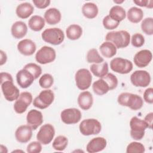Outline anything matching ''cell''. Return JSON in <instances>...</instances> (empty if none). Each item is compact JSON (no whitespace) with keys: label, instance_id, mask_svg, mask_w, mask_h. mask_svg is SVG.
I'll return each instance as SVG.
<instances>
[{"label":"cell","instance_id":"cell-1","mask_svg":"<svg viewBox=\"0 0 153 153\" xmlns=\"http://www.w3.org/2000/svg\"><path fill=\"white\" fill-rule=\"evenodd\" d=\"M1 87L5 99L9 102L16 100L20 95L19 88L14 84L12 75L7 72H1Z\"/></svg>","mask_w":153,"mask_h":153},{"label":"cell","instance_id":"cell-2","mask_svg":"<svg viewBox=\"0 0 153 153\" xmlns=\"http://www.w3.org/2000/svg\"><path fill=\"white\" fill-rule=\"evenodd\" d=\"M117 102L120 105L128 107L133 111L141 109L143 105V100L141 96L127 92L120 94L117 98Z\"/></svg>","mask_w":153,"mask_h":153},{"label":"cell","instance_id":"cell-3","mask_svg":"<svg viewBox=\"0 0 153 153\" xmlns=\"http://www.w3.org/2000/svg\"><path fill=\"white\" fill-rule=\"evenodd\" d=\"M106 41L112 42L117 48L127 47L130 42V35L126 30L111 31L105 36Z\"/></svg>","mask_w":153,"mask_h":153},{"label":"cell","instance_id":"cell-4","mask_svg":"<svg viewBox=\"0 0 153 153\" xmlns=\"http://www.w3.org/2000/svg\"><path fill=\"white\" fill-rule=\"evenodd\" d=\"M43 41L53 45L62 44L65 39L63 31L58 27H51L45 29L41 33Z\"/></svg>","mask_w":153,"mask_h":153},{"label":"cell","instance_id":"cell-5","mask_svg":"<svg viewBox=\"0 0 153 153\" xmlns=\"http://www.w3.org/2000/svg\"><path fill=\"white\" fill-rule=\"evenodd\" d=\"M130 136L135 140H141L145 136V130L148 128L147 123L137 117H133L130 121Z\"/></svg>","mask_w":153,"mask_h":153},{"label":"cell","instance_id":"cell-6","mask_svg":"<svg viewBox=\"0 0 153 153\" xmlns=\"http://www.w3.org/2000/svg\"><path fill=\"white\" fill-rule=\"evenodd\" d=\"M80 133L84 136L98 134L102 130L100 121L94 118H88L82 120L79 126Z\"/></svg>","mask_w":153,"mask_h":153},{"label":"cell","instance_id":"cell-7","mask_svg":"<svg viewBox=\"0 0 153 153\" xmlns=\"http://www.w3.org/2000/svg\"><path fill=\"white\" fill-rule=\"evenodd\" d=\"M54 100V93L50 89L41 91L33 100V105L39 109L47 108L52 104Z\"/></svg>","mask_w":153,"mask_h":153},{"label":"cell","instance_id":"cell-8","mask_svg":"<svg viewBox=\"0 0 153 153\" xmlns=\"http://www.w3.org/2000/svg\"><path fill=\"white\" fill-rule=\"evenodd\" d=\"M75 81L76 87L81 90H86L91 85L92 75L91 72L87 69H78L75 75Z\"/></svg>","mask_w":153,"mask_h":153},{"label":"cell","instance_id":"cell-9","mask_svg":"<svg viewBox=\"0 0 153 153\" xmlns=\"http://www.w3.org/2000/svg\"><path fill=\"white\" fill-rule=\"evenodd\" d=\"M110 68L115 72L120 74H127L133 69L132 62L121 57L114 58L110 62Z\"/></svg>","mask_w":153,"mask_h":153},{"label":"cell","instance_id":"cell-10","mask_svg":"<svg viewBox=\"0 0 153 153\" xmlns=\"http://www.w3.org/2000/svg\"><path fill=\"white\" fill-rule=\"evenodd\" d=\"M56 57L55 50L49 46L42 47L35 54L36 61L41 65L50 63L54 61Z\"/></svg>","mask_w":153,"mask_h":153},{"label":"cell","instance_id":"cell-11","mask_svg":"<svg viewBox=\"0 0 153 153\" xmlns=\"http://www.w3.org/2000/svg\"><path fill=\"white\" fill-rule=\"evenodd\" d=\"M130 81L135 87H146L151 82V75L146 71L137 70L131 75Z\"/></svg>","mask_w":153,"mask_h":153},{"label":"cell","instance_id":"cell-12","mask_svg":"<svg viewBox=\"0 0 153 153\" xmlns=\"http://www.w3.org/2000/svg\"><path fill=\"white\" fill-rule=\"evenodd\" d=\"M55 129L51 124H45L41 127L36 134V139L41 144L46 145L49 144L54 138Z\"/></svg>","mask_w":153,"mask_h":153},{"label":"cell","instance_id":"cell-13","mask_svg":"<svg viewBox=\"0 0 153 153\" xmlns=\"http://www.w3.org/2000/svg\"><path fill=\"white\" fill-rule=\"evenodd\" d=\"M32 100V95L30 92L23 91L21 93L14 102L13 106L14 111L19 114L24 113L31 104Z\"/></svg>","mask_w":153,"mask_h":153},{"label":"cell","instance_id":"cell-14","mask_svg":"<svg viewBox=\"0 0 153 153\" xmlns=\"http://www.w3.org/2000/svg\"><path fill=\"white\" fill-rule=\"evenodd\" d=\"M81 111L75 108L65 109L60 113L61 120L66 124H76L81 120Z\"/></svg>","mask_w":153,"mask_h":153},{"label":"cell","instance_id":"cell-15","mask_svg":"<svg viewBox=\"0 0 153 153\" xmlns=\"http://www.w3.org/2000/svg\"><path fill=\"white\" fill-rule=\"evenodd\" d=\"M152 59V54L150 50H142L135 54L133 57V62L137 67L145 68L150 63Z\"/></svg>","mask_w":153,"mask_h":153},{"label":"cell","instance_id":"cell-16","mask_svg":"<svg viewBox=\"0 0 153 153\" xmlns=\"http://www.w3.org/2000/svg\"><path fill=\"white\" fill-rule=\"evenodd\" d=\"M35 79L33 75L24 68L19 71L16 74V81L17 84L22 88H28L32 85Z\"/></svg>","mask_w":153,"mask_h":153},{"label":"cell","instance_id":"cell-17","mask_svg":"<svg viewBox=\"0 0 153 153\" xmlns=\"http://www.w3.org/2000/svg\"><path fill=\"white\" fill-rule=\"evenodd\" d=\"M43 115L41 111L36 109L30 110L26 115V122L33 130H35L43 123Z\"/></svg>","mask_w":153,"mask_h":153},{"label":"cell","instance_id":"cell-18","mask_svg":"<svg viewBox=\"0 0 153 153\" xmlns=\"http://www.w3.org/2000/svg\"><path fill=\"white\" fill-rule=\"evenodd\" d=\"M33 129L29 125H22L15 131V137L17 142L22 143L28 142L32 136Z\"/></svg>","mask_w":153,"mask_h":153},{"label":"cell","instance_id":"cell-19","mask_svg":"<svg viewBox=\"0 0 153 153\" xmlns=\"http://www.w3.org/2000/svg\"><path fill=\"white\" fill-rule=\"evenodd\" d=\"M17 48L20 54L26 56H29L33 54L36 49L35 43L30 39H24L19 41Z\"/></svg>","mask_w":153,"mask_h":153},{"label":"cell","instance_id":"cell-20","mask_svg":"<svg viewBox=\"0 0 153 153\" xmlns=\"http://www.w3.org/2000/svg\"><path fill=\"white\" fill-rule=\"evenodd\" d=\"M107 141L103 137H96L91 139L86 146L87 152L95 153L103 151L106 146Z\"/></svg>","mask_w":153,"mask_h":153},{"label":"cell","instance_id":"cell-21","mask_svg":"<svg viewBox=\"0 0 153 153\" xmlns=\"http://www.w3.org/2000/svg\"><path fill=\"white\" fill-rule=\"evenodd\" d=\"M77 102L81 109L84 111L90 109L93 103V97L91 93L88 91H84L79 93Z\"/></svg>","mask_w":153,"mask_h":153},{"label":"cell","instance_id":"cell-22","mask_svg":"<svg viewBox=\"0 0 153 153\" xmlns=\"http://www.w3.org/2000/svg\"><path fill=\"white\" fill-rule=\"evenodd\" d=\"M45 22L50 25H54L59 23L62 19L60 11L56 8H50L47 10L44 15Z\"/></svg>","mask_w":153,"mask_h":153},{"label":"cell","instance_id":"cell-23","mask_svg":"<svg viewBox=\"0 0 153 153\" xmlns=\"http://www.w3.org/2000/svg\"><path fill=\"white\" fill-rule=\"evenodd\" d=\"M27 32V26L26 24L22 21H17L14 22L11 27V33L12 36L16 39H21L23 38Z\"/></svg>","mask_w":153,"mask_h":153},{"label":"cell","instance_id":"cell-24","mask_svg":"<svg viewBox=\"0 0 153 153\" xmlns=\"http://www.w3.org/2000/svg\"><path fill=\"white\" fill-rule=\"evenodd\" d=\"M33 11V6L29 2H23L19 4L16 10V13L17 17L23 19L30 17Z\"/></svg>","mask_w":153,"mask_h":153},{"label":"cell","instance_id":"cell-25","mask_svg":"<svg viewBox=\"0 0 153 153\" xmlns=\"http://www.w3.org/2000/svg\"><path fill=\"white\" fill-rule=\"evenodd\" d=\"M92 88L94 93L99 96L104 95L111 90L109 85L103 78L94 81L92 85Z\"/></svg>","mask_w":153,"mask_h":153},{"label":"cell","instance_id":"cell-26","mask_svg":"<svg viewBox=\"0 0 153 153\" xmlns=\"http://www.w3.org/2000/svg\"><path fill=\"white\" fill-rule=\"evenodd\" d=\"M90 72L96 76L100 78L105 76L109 71L108 64L106 62L93 63L90 67Z\"/></svg>","mask_w":153,"mask_h":153},{"label":"cell","instance_id":"cell-27","mask_svg":"<svg viewBox=\"0 0 153 153\" xmlns=\"http://www.w3.org/2000/svg\"><path fill=\"white\" fill-rule=\"evenodd\" d=\"M82 13L83 16L89 19L95 18L99 13L97 5L93 2H86L82 7Z\"/></svg>","mask_w":153,"mask_h":153},{"label":"cell","instance_id":"cell-28","mask_svg":"<svg viewBox=\"0 0 153 153\" xmlns=\"http://www.w3.org/2000/svg\"><path fill=\"white\" fill-rule=\"evenodd\" d=\"M45 23V21L43 17L38 15H34L29 19L28 25L32 30L39 32L44 28Z\"/></svg>","mask_w":153,"mask_h":153},{"label":"cell","instance_id":"cell-29","mask_svg":"<svg viewBox=\"0 0 153 153\" xmlns=\"http://www.w3.org/2000/svg\"><path fill=\"white\" fill-rule=\"evenodd\" d=\"M99 50L102 54L106 58H111L117 54V48L111 42H103L99 47Z\"/></svg>","mask_w":153,"mask_h":153},{"label":"cell","instance_id":"cell-30","mask_svg":"<svg viewBox=\"0 0 153 153\" xmlns=\"http://www.w3.org/2000/svg\"><path fill=\"white\" fill-rule=\"evenodd\" d=\"M82 34V27L76 24L69 25L66 29V35L67 38L72 41L78 39Z\"/></svg>","mask_w":153,"mask_h":153},{"label":"cell","instance_id":"cell-31","mask_svg":"<svg viewBox=\"0 0 153 153\" xmlns=\"http://www.w3.org/2000/svg\"><path fill=\"white\" fill-rule=\"evenodd\" d=\"M128 20L133 23H138L143 17V11L136 7H131L126 14Z\"/></svg>","mask_w":153,"mask_h":153},{"label":"cell","instance_id":"cell-32","mask_svg":"<svg viewBox=\"0 0 153 153\" xmlns=\"http://www.w3.org/2000/svg\"><path fill=\"white\" fill-rule=\"evenodd\" d=\"M109 16L114 20L120 23L126 18V13L121 6L114 5L110 9Z\"/></svg>","mask_w":153,"mask_h":153},{"label":"cell","instance_id":"cell-33","mask_svg":"<svg viewBox=\"0 0 153 153\" xmlns=\"http://www.w3.org/2000/svg\"><path fill=\"white\" fill-rule=\"evenodd\" d=\"M68 144V138L62 135L57 136L53 140L52 147L54 149L57 151H63L67 147Z\"/></svg>","mask_w":153,"mask_h":153},{"label":"cell","instance_id":"cell-34","mask_svg":"<svg viewBox=\"0 0 153 153\" xmlns=\"http://www.w3.org/2000/svg\"><path fill=\"white\" fill-rule=\"evenodd\" d=\"M86 60L89 63H101L104 62L103 58L100 56L96 48H91L88 51Z\"/></svg>","mask_w":153,"mask_h":153},{"label":"cell","instance_id":"cell-35","mask_svg":"<svg viewBox=\"0 0 153 153\" xmlns=\"http://www.w3.org/2000/svg\"><path fill=\"white\" fill-rule=\"evenodd\" d=\"M141 29L147 35L153 34V18L146 17L143 19L140 25Z\"/></svg>","mask_w":153,"mask_h":153},{"label":"cell","instance_id":"cell-36","mask_svg":"<svg viewBox=\"0 0 153 153\" xmlns=\"http://www.w3.org/2000/svg\"><path fill=\"white\" fill-rule=\"evenodd\" d=\"M54 83L53 76L50 74H45L42 75L39 79V84L42 88L48 89Z\"/></svg>","mask_w":153,"mask_h":153},{"label":"cell","instance_id":"cell-37","mask_svg":"<svg viewBox=\"0 0 153 153\" xmlns=\"http://www.w3.org/2000/svg\"><path fill=\"white\" fill-rule=\"evenodd\" d=\"M145 151L144 145L137 142H132L130 143L126 148L127 153H143Z\"/></svg>","mask_w":153,"mask_h":153},{"label":"cell","instance_id":"cell-38","mask_svg":"<svg viewBox=\"0 0 153 153\" xmlns=\"http://www.w3.org/2000/svg\"><path fill=\"white\" fill-rule=\"evenodd\" d=\"M23 68L30 72L33 75L35 79H37L42 74L41 67L34 63H29L25 65Z\"/></svg>","mask_w":153,"mask_h":153},{"label":"cell","instance_id":"cell-39","mask_svg":"<svg viewBox=\"0 0 153 153\" xmlns=\"http://www.w3.org/2000/svg\"><path fill=\"white\" fill-rule=\"evenodd\" d=\"M102 24L103 27L107 30H114L116 29L120 25V23L114 20L111 19L109 15L105 16L103 20Z\"/></svg>","mask_w":153,"mask_h":153},{"label":"cell","instance_id":"cell-40","mask_svg":"<svg viewBox=\"0 0 153 153\" xmlns=\"http://www.w3.org/2000/svg\"><path fill=\"white\" fill-rule=\"evenodd\" d=\"M145 43L144 36L139 33H136L133 34L131 38V45L136 48L141 47Z\"/></svg>","mask_w":153,"mask_h":153},{"label":"cell","instance_id":"cell-41","mask_svg":"<svg viewBox=\"0 0 153 153\" xmlns=\"http://www.w3.org/2000/svg\"><path fill=\"white\" fill-rule=\"evenodd\" d=\"M41 143L38 141H33L28 144L26 151L28 153H39L42 151Z\"/></svg>","mask_w":153,"mask_h":153},{"label":"cell","instance_id":"cell-42","mask_svg":"<svg viewBox=\"0 0 153 153\" xmlns=\"http://www.w3.org/2000/svg\"><path fill=\"white\" fill-rule=\"evenodd\" d=\"M109 85L111 90L117 88L118 85V79L115 75L112 73H108L105 76L103 77Z\"/></svg>","mask_w":153,"mask_h":153},{"label":"cell","instance_id":"cell-43","mask_svg":"<svg viewBox=\"0 0 153 153\" xmlns=\"http://www.w3.org/2000/svg\"><path fill=\"white\" fill-rule=\"evenodd\" d=\"M143 99L148 103H153V88L152 87L145 90L143 93Z\"/></svg>","mask_w":153,"mask_h":153},{"label":"cell","instance_id":"cell-44","mask_svg":"<svg viewBox=\"0 0 153 153\" xmlns=\"http://www.w3.org/2000/svg\"><path fill=\"white\" fill-rule=\"evenodd\" d=\"M133 2L142 7H146L150 9L153 7V1L152 0H134Z\"/></svg>","mask_w":153,"mask_h":153},{"label":"cell","instance_id":"cell-45","mask_svg":"<svg viewBox=\"0 0 153 153\" xmlns=\"http://www.w3.org/2000/svg\"><path fill=\"white\" fill-rule=\"evenodd\" d=\"M34 5L39 9H44L47 8L50 4L51 1L50 0H33Z\"/></svg>","mask_w":153,"mask_h":153},{"label":"cell","instance_id":"cell-46","mask_svg":"<svg viewBox=\"0 0 153 153\" xmlns=\"http://www.w3.org/2000/svg\"><path fill=\"white\" fill-rule=\"evenodd\" d=\"M152 120H153V113L150 112L148 113L145 117L144 121L147 123L148 126V128L152 129Z\"/></svg>","mask_w":153,"mask_h":153},{"label":"cell","instance_id":"cell-47","mask_svg":"<svg viewBox=\"0 0 153 153\" xmlns=\"http://www.w3.org/2000/svg\"><path fill=\"white\" fill-rule=\"evenodd\" d=\"M0 54H1V58H0V65L2 66L4 64H5L7 60V56L6 53L3 51L2 50L0 51Z\"/></svg>","mask_w":153,"mask_h":153},{"label":"cell","instance_id":"cell-48","mask_svg":"<svg viewBox=\"0 0 153 153\" xmlns=\"http://www.w3.org/2000/svg\"><path fill=\"white\" fill-rule=\"evenodd\" d=\"M124 2V0H122V1H114V2H115V4H121V3Z\"/></svg>","mask_w":153,"mask_h":153}]
</instances>
